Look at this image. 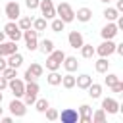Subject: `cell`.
<instances>
[{"instance_id":"12","label":"cell","mask_w":123,"mask_h":123,"mask_svg":"<svg viewBox=\"0 0 123 123\" xmlns=\"http://www.w3.org/2000/svg\"><path fill=\"white\" fill-rule=\"evenodd\" d=\"M67 42H69V46H71V48L79 50V48L83 46V42H85L83 33H81V31H71V33L67 35Z\"/></svg>"},{"instance_id":"34","label":"cell","mask_w":123,"mask_h":123,"mask_svg":"<svg viewBox=\"0 0 123 123\" xmlns=\"http://www.w3.org/2000/svg\"><path fill=\"white\" fill-rule=\"evenodd\" d=\"M104 75H106V79H104V85H106L108 88H110V86H113V85L119 81V75H115V73H108V71H106Z\"/></svg>"},{"instance_id":"50","label":"cell","mask_w":123,"mask_h":123,"mask_svg":"<svg viewBox=\"0 0 123 123\" xmlns=\"http://www.w3.org/2000/svg\"><path fill=\"white\" fill-rule=\"evenodd\" d=\"M100 2H104V4H110V2H111V0H100Z\"/></svg>"},{"instance_id":"46","label":"cell","mask_w":123,"mask_h":123,"mask_svg":"<svg viewBox=\"0 0 123 123\" xmlns=\"http://www.w3.org/2000/svg\"><path fill=\"white\" fill-rule=\"evenodd\" d=\"M115 52H117L119 56H123V44H115Z\"/></svg>"},{"instance_id":"2","label":"cell","mask_w":123,"mask_h":123,"mask_svg":"<svg viewBox=\"0 0 123 123\" xmlns=\"http://www.w3.org/2000/svg\"><path fill=\"white\" fill-rule=\"evenodd\" d=\"M56 17H60L63 23H71V21H75V10L67 2H60L56 6Z\"/></svg>"},{"instance_id":"33","label":"cell","mask_w":123,"mask_h":123,"mask_svg":"<svg viewBox=\"0 0 123 123\" xmlns=\"http://www.w3.org/2000/svg\"><path fill=\"white\" fill-rule=\"evenodd\" d=\"M0 75H2L4 79H8V81H10V79L17 77V69H15V67H10V65H8V67H4V69L0 71Z\"/></svg>"},{"instance_id":"31","label":"cell","mask_w":123,"mask_h":123,"mask_svg":"<svg viewBox=\"0 0 123 123\" xmlns=\"http://www.w3.org/2000/svg\"><path fill=\"white\" fill-rule=\"evenodd\" d=\"M31 25H33V17H27V15H23V17H17V27H19L21 31H25V29H31Z\"/></svg>"},{"instance_id":"18","label":"cell","mask_w":123,"mask_h":123,"mask_svg":"<svg viewBox=\"0 0 123 123\" xmlns=\"http://www.w3.org/2000/svg\"><path fill=\"white\" fill-rule=\"evenodd\" d=\"M92 83V77L88 75V73H81L79 77H75V86L77 88H83V90H86V86Z\"/></svg>"},{"instance_id":"41","label":"cell","mask_w":123,"mask_h":123,"mask_svg":"<svg viewBox=\"0 0 123 123\" xmlns=\"http://www.w3.org/2000/svg\"><path fill=\"white\" fill-rule=\"evenodd\" d=\"M23 81L27 83V81H37V79H35V77H33V75H31V73L25 69V73H23Z\"/></svg>"},{"instance_id":"8","label":"cell","mask_w":123,"mask_h":123,"mask_svg":"<svg viewBox=\"0 0 123 123\" xmlns=\"http://www.w3.org/2000/svg\"><path fill=\"white\" fill-rule=\"evenodd\" d=\"M8 110H10V113H12L13 117H25V113H27V106H25L23 100H19V98H13V100L8 104Z\"/></svg>"},{"instance_id":"45","label":"cell","mask_w":123,"mask_h":123,"mask_svg":"<svg viewBox=\"0 0 123 123\" xmlns=\"http://www.w3.org/2000/svg\"><path fill=\"white\" fill-rule=\"evenodd\" d=\"M0 121H2V123H12L13 119H12L10 115H2V117H0Z\"/></svg>"},{"instance_id":"22","label":"cell","mask_w":123,"mask_h":123,"mask_svg":"<svg viewBox=\"0 0 123 123\" xmlns=\"http://www.w3.org/2000/svg\"><path fill=\"white\" fill-rule=\"evenodd\" d=\"M38 50H40L44 56H48V54L54 50V40H52V38H44V40L38 44Z\"/></svg>"},{"instance_id":"24","label":"cell","mask_w":123,"mask_h":123,"mask_svg":"<svg viewBox=\"0 0 123 123\" xmlns=\"http://www.w3.org/2000/svg\"><path fill=\"white\" fill-rule=\"evenodd\" d=\"M90 119H92V123H106V119H108V113H106L102 108H98L96 111H92Z\"/></svg>"},{"instance_id":"37","label":"cell","mask_w":123,"mask_h":123,"mask_svg":"<svg viewBox=\"0 0 123 123\" xmlns=\"http://www.w3.org/2000/svg\"><path fill=\"white\" fill-rule=\"evenodd\" d=\"M21 98H23V104H25V106H33L35 100H37V94H29V92H25Z\"/></svg>"},{"instance_id":"26","label":"cell","mask_w":123,"mask_h":123,"mask_svg":"<svg viewBox=\"0 0 123 123\" xmlns=\"http://www.w3.org/2000/svg\"><path fill=\"white\" fill-rule=\"evenodd\" d=\"M63 88H73L75 86V75L73 73H65L62 75V83H60Z\"/></svg>"},{"instance_id":"28","label":"cell","mask_w":123,"mask_h":123,"mask_svg":"<svg viewBox=\"0 0 123 123\" xmlns=\"http://www.w3.org/2000/svg\"><path fill=\"white\" fill-rule=\"evenodd\" d=\"M35 31H38V33H42V31H46V27H48V21L44 19V17H37V19H33V25H31Z\"/></svg>"},{"instance_id":"25","label":"cell","mask_w":123,"mask_h":123,"mask_svg":"<svg viewBox=\"0 0 123 123\" xmlns=\"http://www.w3.org/2000/svg\"><path fill=\"white\" fill-rule=\"evenodd\" d=\"M79 50H81V56H83L85 60H90V58L96 54V52H94V46H92V44H86V42H83V46H81Z\"/></svg>"},{"instance_id":"39","label":"cell","mask_w":123,"mask_h":123,"mask_svg":"<svg viewBox=\"0 0 123 123\" xmlns=\"http://www.w3.org/2000/svg\"><path fill=\"white\" fill-rule=\"evenodd\" d=\"M110 88H111V92H113V94H119V92H123V81L119 79V81H117L113 86H110Z\"/></svg>"},{"instance_id":"19","label":"cell","mask_w":123,"mask_h":123,"mask_svg":"<svg viewBox=\"0 0 123 123\" xmlns=\"http://www.w3.org/2000/svg\"><path fill=\"white\" fill-rule=\"evenodd\" d=\"M94 69H96V73H106V71L110 69V60L100 56V58L94 62Z\"/></svg>"},{"instance_id":"29","label":"cell","mask_w":123,"mask_h":123,"mask_svg":"<svg viewBox=\"0 0 123 123\" xmlns=\"http://www.w3.org/2000/svg\"><path fill=\"white\" fill-rule=\"evenodd\" d=\"M50 29H52L54 33H62V31L65 29V23H63L60 17H54V19H50Z\"/></svg>"},{"instance_id":"43","label":"cell","mask_w":123,"mask_h":123,"mask_svg":"<svg viewBox=\"0 0 123 123\" xmlns=\"http://www.w3.org/2000/svg\"><path fill=\"white\" fill-rule=\"evenodd\" d=\"M4 67H8V60H6V56H0V71Z\"/></svg>"},{"instance_id":"11","label":"cell","mask_w":123,"mask_h":123,"mask_svg":"<svg viewBox=\"0 0 123 123\" xmlns=\"http://www.w3.org/2000/svg\"><path fill=\"white\" fill-rule=\"evenodd\" d=\"M100 108L106 113H117L119 111V102L115 98H111V96H106V98H102V106Z\"/></svg>"},{"instance_id":"14","label":"cell","mask_w":123,"mask_h":123,"mask_svg":"<svg viewBox=\"0 0 123 123\" xmlns=\"http://www.w3.org/2000/svg\"><path fill=\"white\" fill-rule=\"evenodd\" d=\"M90 115H92V108L88 104H81L79 106V121L81 123H92Z\"/></svg>"},{"instance_id":"30","label":"cell","mask_w":123,"mask_h":123,"mask_svg":"<svg viewBox=\"0 0 123 123\" xmlns=\"http://www.w3.org/2000/svg\"><path fill=\"white\" fill-rule=\"evenodd\" d=\"M102 15L106 17V21H115V19H117V15H119V12H117L115 8H110V6H108V8L102 12Z\"/></svg>"},{"instance_id":"27","label":"cell","mask_w":123,"mask_h":123,"mask_svg":"<svg viewBox=\"0 0 123 123\" xmlns=\"http://www.w3.org/2000/svg\"><path fill=\"white\" fill-rule=\"evenodd\" d=\"M33 106H35V110H37L38 113H44V111H46V110L50 108V102H48L46 98H37Z\"/></svg>"},{"instance_id":"49","label":"cell","mask_w":123,"mask_h":123,"mask_svg":"<svg viewBox=\"0 0 123 123\" xmlns=\"http://www.w3.org/2000/svg\"><path fill=\"white\" fill-rule=\"evenodd\" d=\"M2 115H4V108H0V117H2Z\"/></svg>"},{"instance_id":"4","label":"cell","mask_w":123,"mask_h":123,"mask_svg":"<svg viewBox=\"0 0 123 123\" xmlns=\"http://www.w3.org/2000/svg\"><path fill=\"white\" fill-rule=\"evenodd\" d=\"M94 52H96L98 56H102V58H110V56L115 52V42H113V38L102 40V42L94 48Z\"/></svg>"},{"instance_id":"13","label":"cell","mask_w":123,"mask_h":123,"mask_svg":"<svg viewBox=\"0 0 123 123\" xmlns=\"http://www.w3.org/2000/svg\"><path fill=\"white\" fill-rule=\"evenodd\" d=\"M17 48L19 46L15 40H4V42H0V56H10L13 52H19Z\"/></svg>"},{"instance_id":"16","label":"cell","mask_w":123,"mask_h":123,"mask_svg":"<svg viewBox=\"0 0 123 123\" xmlns=\"http://www.w3.org/2000/svg\"><path fill=\"white\" fill-rule=\"evenodd\" d=\"M75 19L81 21V23H88V21L92 19V10H90V8H79V10L75 12Z\"/></svg>"},{"instance_id":"6","label":"cell","mask_w":123,"mask_h":123,"mask_svg":"<svg viewBox=\"0 0 123 123\" xmlns=\"http://www.w3.org/2000/svg\"><path fill=\"white\" fill-rule=\"evenodd\" d=\"M38 10H40V15H42L46 21H50V19L56 17V6H54L52 0H40Z\"/></svg>"},{"instance_id":"38","label":"cell","mask_w":123,"mask_h":123,"mask_svg":"<svg viewBox=\"0 0 123 123\" xmlns=\"http://www.w3.org/2000/svg\"><path fill=\"white\" fill-rule=\"evenodd\" d=\"M44 113H46V119H48V121H56V119H58V113H60V111H58L56 108H48V110H46Z\"/></svg>"},{"instance_id":"23","label":"cell","mask_w":123,"mask_h":123,"mask_svg":"<svg viewBox=\"0 0 123 123\" xmlns=\"http://www.w3.org/2000/svg\"><path fill=\"white\" fill-rule=\"evenodd\" d=\"M46 83H48L50 86H58V85L62 83V73H58V71H50V73L46 75Z\"/></svg>"},{"instance_id":"40","label":"cell","mask_w":123,"mask_h":123,"mask_svg":"<svg viewBox=\"0 0 123 123\" xmlns=\"http://www.w3.org/2000/svg\"><path fill=\"white\" fill-rule=\"evenodd\" d=\"M38 4H40V0H25V6H27L29 10H37Z\"/></svg>"},{"instance_id":"20","label":"cell","mask_w":123,"mask_h":123,"mask_svg":"<svg viewBox=\"0 0 123 123\" xmlns=\"http://www.w3.org/2000/svg\"><path fill=\"white\" fill-rule=\"evenodd\" d=\"M86 90H88V96H90L92 100H96V98L102 96V85H98V83H90V85L86 86Z\"/></svg>"},{"instance_id":"7","label":"cell","mask_w":123,"mask_h":123,"mask_svg":"<svg viewBox=\"0 0 123 123\" xmlns=\"http://www.w3.org/2000/svg\"><path fill=\"white\" fill-rule=\"evenodd\" d=\"M8 88L12 90L13 98H21V96H23V92H25V81H23V79H19V77H13V79H10V81H8Z\"/></svg>"},{"instance_id":"5","label":"cell","mask_w":123,"mask_h":123,"mask_svg":"<svg viewBox=\"0 0 123 123\" xmlns=\"http://www.w3.org/2000/svg\"><path fill=\"white\" fill-rule=\"evenodd\" d=\"M4 13L10 21H15L17 17H21V6L17 4V0H8V4L4 6Z\"/></svg>"},{"instance_id":"35","label":"cell","mask_w":123,"mask_h":123,"mask_svg":"<svg viewBox=\"0 0 123 123\" xmlns=\"http://www.w3.org/2000/svg\"><path fill=\"white\" fill-rule=\"evenodd\" d=\"M23 38H25V40H29V38H38V31H35L33 27H31V29H25V31H23Z\"/></svg>"},{"instance_id":"48","label":"cell","mask_w":123,"mask_h":123,"mask_svg":"<svg viewBox=\"0 0 123 123\" xmlns=\"http://www.w3.org/2000/svg\"><path fill=\"white\" fill-rule=\"evenodd\" d=\"M2 98H4V94H2V90H0V104H2Z\"/></svg>"},{"instance_id":"9","label":"cell","mask_w":123,"mask_h":123,"mask_svg":"<svg viewBox=\"0 0 123 123\" xmlns=\"http://www.w3.org/2000/svg\"><path fill=\"white\" fill-rule=\"evenodd\" d=\"M117 33H119V29H117L115 21H108V23H106V25L100 29V37H102V40L115 38V37H117Z\"/></svg>"},{"instance_id":"21","label":"cell","mask_w":123,"mask_h":123,"mask_svg":"<svg viewBox=\"0 0 123 123\" xmlns=\"http://www.w3.org/2000/svg\"><path fill=\"white\" fill-rule=\"evenodd\" d=\"M27 71H29L35 79H38V77H42V75H44V67H42L40 63H37V62H33V63L27 67Z\"/></svg>"},{"instance_id":"15","label":"cell","mask_w":123,"mask_h":123,"mask_svg":"<svg viewBox=\"0 0 123 123\" xmlns=\"http://www.w3.org/2000/svg\"><path fill=\"white\" fill-rule=\"evenodd\" d=\"M62 65H63V69H65L67 73H73V71L79 69V62H77L75 56H65L63 62H62Z\"/></svg>"},{"instance_id":"10","label":"cell","mask_w":123,"mask_h":123,"mask_svg":"<svg viewBox=\"0 0 123 123\" xmlns=\"http://www.w3.org/2000/svg\"><path fill=\"white\" fill-rule=\"evenodd\" d=\"M58 119H62V123H77L79 111L75 108H65V110H62V113H58Z\"/></svg>"},{"instance_id":"47","label":"cell","mask_w":123,"mask_h":123,"mask_svg":"<svg viewBox=\"0 0 123 123\" xmlns=\"http://www.w3.org/2000/svg\"><path fill=\"white\" fill-rule=\"evenodd\" d=\"M6 38H8V37H6V33H4V31H0V42H4Z\"/></svg>"},{"instance_id":"32","label":"cell","mask_w":123,"mask_h":123,"mask_svg":"<svg viewBox=\"0 0 123 123\" xmlns=\"http://www.w3.org/2000/svg\"><path fill=\"white\" fill-rule=\"evenodd\" d=\"M38 90H40V86H38L37 81H27V83H25V92H29V94H38ZM25 92H23V94H25Z\"/></svg>"},{"instance_id":"1","label":"cell","mask_w":123,"mask_h":123,"mask_svg":"<svg viewBox=\"0 0 123 123\" xmlns=\"http://www.w3.org/2000/svg\"><path fill=\"white\" fill-rule=\"evenodd\" d=\"M63 58H65V52H63V50H56V48H54V50L46 56V69H48V71H58V69L62 67Z\"/></svg>"},{"instance_id":"42","label":"cell","mask_w":123,"mask_h":123,"mask_svg":"<svg viewBox=\"0 0 123 123\" xmlns=\"http://www.w3.org/2000/svg\"><path fill=\"white\" fill-rule=\"evenodd\" d=\"M6 88H8V79H4L0 75V90H6Z\"/></svg>"},{"instance_id":"36","label":"cell","mask_w":123,"mask_h":123,"mask_svg":"<svg viewBox=\"0 0 123 123\" xmlns=\"http://www.w3.org/2000/svg\"><path fill=\"white\" fill-rule=\"evenodd\" d=\"M25 46H27L29 52H35V50H38V40L37 38H29V40H25Z\"/></svg>"},{"instance_id":"44","label":"cell","mask_w":123,"mask_h":123,"mask_svg":"<svg viewBox=\"0 0 123 123\" xmlns=\"http://www.w3.org/2000/svg\"><path fill=\"white\" fill-rule=\"evenodd\" d=\"M115 10H117L119 13L123 12V0H117V4H115Z\"/></svg>"},{"instance_id":"17","label":"cell","mask_w":123,"mask_h":123,"mask_svg":"<svg viewBox=\"0 0 123 123\" xmlns=\"http://www.w3.org/2000/svg\"><path fill=\"white\" fill-rule=\"evenodd\" d=\"M6 60H8V65H10V67H15V69H19V67L23 65V56H21L19 52H13V54L6 56Z\"/></svg>"},{"instance_id":"3","label":"cell","mask_w":123,"mask_h":123,"mask_svg":"<svg viewBox=\"0 0 123 123\" xmlns=\"http://www.w3.org/2000/svg\"><path fill=\"white\" fill-rule=\"evenodd\" d=\"M4 33H6V37H8L10 40H15V42H19V40L23 38V31L17 27L15 21H8V23L4 25Z\"/></svg>"}]
</instances>
